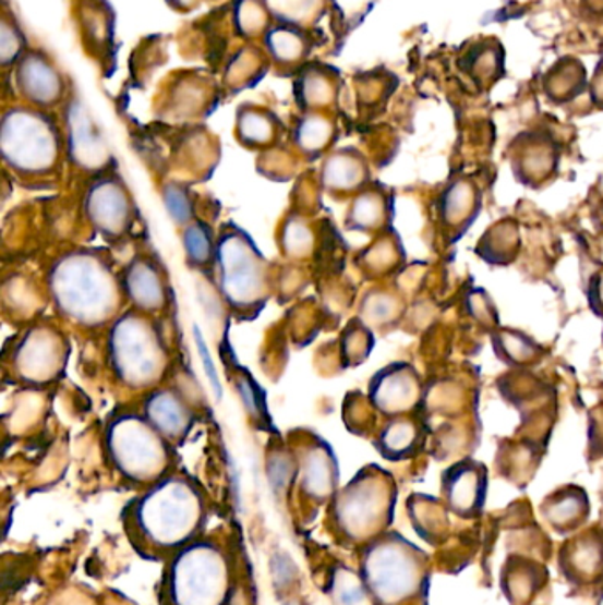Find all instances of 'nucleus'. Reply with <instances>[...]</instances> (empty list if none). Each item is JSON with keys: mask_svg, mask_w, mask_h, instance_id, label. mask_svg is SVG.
I'll use <instances>...</instances> for the list:
<instances>
[{"mask_svg": "<svg viewBox=\"0 0 603 605\" xmlns=\"http://www.w3.org/2000/svg\"><path fill=\"white\" fill-rule=\"evenodd\" d=\"M48 287L59 314L84 328L116 319L124 294L112 266L93 250H76L56 261Z\"/></svg>", "mask_w": 603, "mask_h": 605, "instance_id": "nucleus-1", "label": "nucleus"}, {"mask_svg": "<svg viewBox=\"0 0 603 605\" xmlns=\"http://www.w3.org/2000/svg\"><path fill=\"white\" fill-rule=\"evenodd\" d=\"M202 499L186 479L158 480L136 499L133 524L144 542L155 549H173L192 539L202 521Z\"/></svg>", "mask_w": 603, "mask_h": 605, "instance_id": "nucleus-2", "label": "nucleus"}, {"mask_svg": "<svg viewBox=\"0 0 603 605\" xmlns=\"http://www.w3.org/2000/svg\"><path fill=\"white\" fill-rule=\"evenodd\" d=\"M108 360L119 380L133 390H145L165 376L169 352L155 324L132 310L113 320L108 334Z\"/></svg>", "mask_w": 603, "mask_h": 605, "instance_id": "nucleus-3", "label": "nucleus"}, {"mask_svg": "<svg viewBox=\"0 0 603 605\" xmlns=\"http://www.w3.org/2000/svg\"><path fill=\"white\" fill-rule=\"evenodd\" d=\"M218 282L225 301L239 312L261 308L269 297V266L244 230H227L216 241Z\"/></svg>", "mask_w": 603, "mask_h": 605, "instance_id": "nucleus-4", "label": "nucleus"}, {"mask_svg": "<svg viewBox=\"0 0 603 605\" xmlns=\"http://www.w3.org/2000/svg\"><path fill=\"white\" fill-rule=\"evenodd\" d=\"M107 448L113 465L133 482H158L169 464V441L138 414L112 420Z\"/></svg>", "mask_w": 603, "mask_h": 605, "instance_id": "nucleus-5", "label": "nucleus"}, {"mask_svg": "<svg viewBox=\"0 0 603 605\" xmlns=\"http://www.w3.org/2000/svg\"><path fill=\"white\" fill-rule=\"evenodd\" d=\"M0 146L5 164L24 176L48 174L59 160V135L53 122L27 108L5 113Z\"/></svg>", "mask_w": 603, "mask_h": 605, "instance_id": "nucleus-6", "label": "nucleus"}, {"mask_svg": "<svg viewBox=\"0 0 603 605\" xmlns=\"http://www.w3.org/2000/svg\"><path fill=\"white\" fill-rule=\"evenodd\" d=\"M227 596L229 568L220 550L197 544L179 554L170 568L172 605H224Z\"/></svg>", "mask_w": 603, "mask_h": 605, "instance_id": "nucleus-7", "label": "nucleus"}, {"mask_svg": "<svg viewBox=\"0 0 603 605\" xmlns=\"http://www.w3.org/2000/svg\"><path fill=\"white\" fill-rule=\"evenodd\" d=\"M365 581L370 592L383 604L409 598L420 586V567L411 550L400 542H389L372 550L366 558Z\"/></svg>", "mask_w": 603, "mask_h": 605, "instance_id": "nucleus-8", "label": "nucleus"}, {"mask_svg": "<svg viewBox=\"0 0 603 605\" xmlns=\"http://www.w3.org/2000/svg\"><path fill=\"white\" fill-rule=\"evenodd\" d=\"M370 402L386 418L406 416L420 408L423 383L411 363L384 366L370 380Z\"/></svg>", "mask_w": 603, "mask_h": 605, "instance_id": "nucleus-9", "label": "nucleus"}, {"mask_svg": "<svg viewBox=\"0 0 603 605\" xmlns=\"http://www.w3.org/2000/svg\"><path fill=\"white\" fill-rule=\"evenodd\" d=\"M84 207L94 229L105 238L119 240L132 229L133 202L121 179H98L87 192Z\"/></svg>", "mask_w": 603, "mask_h": 605, "instance_id": "nucleus-10", "label": "nucleus"}, {"mask_svg": "<svg viewBox=\"0 0 603 605\" xmlns=\"http://www.w3.org/2000/svg\"><path fill=\"white\" fill-rule=\"evenodd\" d=\"M67 363V349L52 329H33L19 343L13 365L27 383H48L61 374Z\"/></svg>", "mask_w": 603, "mask_h": 605, "instance_id": "nucleus-11", "label": "nucleus"}, {"mask_svg": "<svg viewBox=\"0 0 603 605\" xmlns=\"http://www.w3.org/2000/svg\"><path fill=\"white\" fill-rule=\"evenodd\" d=\"M389 488L381 476L363 474L338 498V521L354 531H365L379 521L389 507Z\"/></svg>", "mask_w": 603, "mask_h": 605, "instance_id": "nucleus-12", "label": "nucleus"}, {"mask_svg": "<svg viewBox=\"0 0 603 605\" xmlns=\"http://www.w3.org/2000/svg\"><path fill=\"white\" fill-rule=\"evenodd\" d=\"M483 193L468 176L455 178L441 190L435 202L437 218L449 243H457L466 235L482 213Z\"/></svg>", "mask_w": 603, "mask_h": 605, "instance_id": "nucleus-13", "label": "nucleus"}, {"mask_svg": "<svg viewBox=\"0 0 603 605\" xmlns=\"http://www.w3.org/2000/svg\"><path fill=\"white\" fill-rule=\"evenodd\" d=\"M489 488V474L482 462L462 459L443 473V494L449 508L460 516H474L482 510Z\"/></svg>", "mask_w": 603, "mask_h": 605, "instance_id": "nucleus-14", "label": "nucleus"}, {"mask_svg": "<svg viewBox=\"0 0 603 605\" xmlns=\"http://www.w3.org/2000/svg\"><path fill=\"white\" fill-rule=\"evenodd\" d=\"M68 149L70 158L82 170H104L110 164V150L89 116L80 104L68 112Z\"/></svg>", "mask_w": 603, "mask_h": 605, "instance_id": "nucleus-15", "label": "nucleus"}, {"mask_svg": "<svg viewBox=\"0 0 603 605\" xmlns=\"http://www.w3.org/2000/svg\"><path fill=\"white\" fill-rule=\"evenodd\" d=\"M124 297L142 314H155L167 306L169 292L158 266L150 258H133L122 277Z\"/></svg>", "mask_w": 603, "mask_h": 605, "instance_id": "nucleus-16", "label": "nucleus"}, {"mask_svg": "<svg viewBox=\"0 0 603 605\" xmlns=\"http://www.w3.org/2000/svg\"><path fill=\"white\" fill-rule=\"evenodd\" d=\"M144 416L169 443L184 439L195 423L192 408L173 390L153 391L145 400Z\"/></svg>", "mask_w": 603, "mask_h": 605, "instance_id": "nucleus-17", "label": "nucleus"}, {"mask_svg": "<svg viewBox=\"0 0 603 605\" xmlns=\"http://www.w3.org/2000/svg\"><path fill=\"white\" fill-rule=\"evenodd\" d=\"M559 156L551 141L533 136L524 146L514 147L511 170L515 181L531 190H542L556 178Z\"/></svg>", "mask_w": 603, "mask_h": 605, "instance_id": "nucleus-18", "label": "nucleus"}, {"mask_svg": "<svg viewBox=\"0 0 603 605\" xmlns=\"http://www.w3.org/2000/svg\"><path fill=\"white\" fill-rule=\"evenodd\" d=\"M492 351L501 363L510 368H531L545 358V348L522 329L499 328L491 331Z\"/></svg>", "mask_w": 603, "mask_h": 605, "instance_id": "nucleus-19", "label": "nucleus"}, {"mask_svg": "<svg viewBox=\"0 0 603 605\" xmlns=\"http://www.w3.org/2000/svg\"><path fill=\"white\" fill-rule=\"evenodd\" d=\"M425 441V427L412 414L388 418L377 437V448L388 460H403L417 453Z\"/></svg>", "mask_w": 603, "mask_h": 605, "instance_id": "nucleus-20", "label": "nucleus"}, {"mask_svg": "<svg viewBox=\"0 0 603 605\" xmlns=\"http://www.w3.org/2000/svg\"><path fill=\"white\" fill-rule=\"evenodd\" d=\"M19 87L36 105L56 104L61 96V78L43 57L28 56L19 68Z\"/></svg>", "mask_w": 603, "mask_h": 605, "instance_id": "nucleus-21", "label": "nucleus"}, {"mask_svg": "<svg viewBox=\"0 0 603 605\" xmlns=\"http://www.w3.org/2000/svg\"><path fill=\"white\" fill-rule=\"evenodd\" d=\"M478 257L491 266H510L517 261L520 252L519 223L506 218L497 221L478 241Z\"/></svg>", "mask_w": 603, "mask_h": 605, "instance_id": "nucleus-22", "label": "nucleus"}, {"mask_svg": "<svg viewBox=\"0 0 603 605\" xmlns=\"http://www.w3.org/2000/svg\"><path fill=\"white\" fill-rule=\"evenodd\" d=\"M323 178L331 192H360L369 181V169L355 153L341 150L324 164Z\"/></svg>", "mask_w": 603, "mask_h": 605, "instance_id": "nucleus-23", "label": "nucleus"}, {"mask_svg": "<svg viewBox=\"0 0 603 605\" xmlns=\"http://www.w3.org/2000/svg\"><path fill=\"white\" fill-rule=\"evenodd\" d=\"M303 487L315 498L329 496L337 482V465L329 453L328 446L318 445L310 448L303 462Z\"/></svg>", "mask_w": 603, "mask_h": 605, "instance_id": "nucleus-24", "label": "nucleus"}, {"mask_svg": "<svg viewBox=\"0 0 603 605\" xmlns=\"http://www.w3.org/2000/svg\"><path fill=\"white\" fill-rule=\"evenodd\" d=\"M388 220L389 201L379 190H361L347 216L351 229L365 232L381 229Z\"/></svg>", "mask_w": 603, "mask_h": 605, "instance_id": "nucleus-25", "label": "nucleus"}, {"mask_svg": "<svg viewBox=\"0 0 603 605\" xmlns=\"http://www.w3.org/2000/svg\"><path fill=\"white\" fill-rule=\"evenodd\" d=\"M184 254L195 266H207L215 261L216 241L204 221L188 223L183 234Z\"/></svg>", "mask_w": 603, "mask_h": 605, "instance_id": "nucleus-26", "label": "nucleus"}, {"mask_svg": "<svg viewBox=\"0 0 603 605\" xmlns=\"http://www.w3.org/2000/svg\"><path fill=\"white\" fill-rule=\"evenodd\" d=\"M331 136V122L318 113H312L309 118H304L296 130V142L300 144L304 153H310V155L321 153L324 147L328 146Z\"/></svg>", "mask_w": 603, "mask_h": 605, "instance_id": "nucleus-27", "label": "nucleus"}, {"mask_svg": "<svg viewBox=\"0 0 603 605\" xmlns=\"http://www.w3.org/2000/svg\"><path fill=\"white\" fill-rule=\"evenodd\" d=\"M238 130L239 136L246 144L263 146L273 141L275 122L267 113L258 112V110H243L239 113Z\"/></svg>", "mask_w": 603, "mask_h": 605, "instance_id": "nucleus-28", "label": "nucleus"}, {"mask_svg": "<svg viewBox=\"0 0 603 605\" xmlns=\"http://www.w3.org/2000/svg\"><path fill=\"white\" fill-rule=\"evenodd\" d=\"M267 48L276 61L289 64L304 53V41L300 34L289 27H275L267 33Z\"/></svg>", "mask_w": 603, "mask_h": 605, "instance_id": "nucleus-29", "label": "nucleus"}, {"mask_svg": "<svg viewBox=\"0 0 603 605\" xmlns=\"http://www.w3.org/2000/svg\"><path fill=\"white\" fill-rule=\"evenodd\" d=\"M333 596L338 605H370L363 582L346 568H340L333 579Z\"/></svg>", "mask_w": 603, "mask_h": 605, "instance_id": "nucleus-30", "label": "nucleus"}, {"mask_svg": "<svg viewBox=\"0 0 603 605\" xmlns=\"http://www.w3.org/2000/svg\"><path fill=\"white\" fill-rule=\"evenodd\" d=\"M164 202L167 213L179 226H188L193 221V202L186 189L179 184H169L164 190Z\"/></svg>", "mask_w": 603, "mask_h": 605, "instance_id": "nucleus-31", "label": "nucleus"}, {"mask_svg": "<svg viewBox=\"0 0 603 605\" xmlns=\"http://www.w3.org/2000/svg\"><path fill=\"white\" fill-rule=\"evenodd\" d=\"M466 305H468L469 314L472 315V319H477L478 323L489 326V334L499 328L501 324L499 317H497V308L494 306V303H492V298L483 291L482 287H474V289H472Z\"/></svg>", "mask_w": 603, "mask_h": 605, "instance_id": "nucleus-32", "label": "nucleus"}, {"mask_svg": "<svg viewBox=\"0 0 603 605\" xmlns=\"http://www.w3.org/2000/svg\"><path fill=\"white\" fill-rule=\"evenodd\" d=\"M273 13L289 22H301L317 8L318 0H266Z\"/></svg>", "mask_w": 603, "mask_h": 605, "instance_id": "nucleus-33", "label": "nucleus"}, {"mask_svg": "<svg viewBox=\"0 0 603 605\" xmlns=\"http://www.w3.org/2000/svg\"><path fill=\"white\" fill-rule=\"evenodd\" d=\"M239 28L246 34L258 33L266 24V14L261 10V5L252 0H243L241 10L238 13Z\"/></svg>", "mask_w": 603, "mask_h": 605, "instance_id": "nucleus-34", "label": "nucleus"}, {"mask_svg": "<svg viewBox=\"0 0 603 605\" xmlns=\"http://www.w3.org/2000/svg\"><path fill=\"white\" fill-rule=\"evenodd\" d=\"M586 300H588L591 312L603 323V264L588 278Z\"/></svg>", "mask_w": 603, "mask_h": 605, "instance_id": "nucleus-35", "label": "nucleus"}, {"mask_svg": "<svg viewBox=\"0 0 603 605\" xmlns=\"http://www.w3.org/2000/svg\"><path fill=\"white\" fill-rule=\"evenodd\" d=\"M272 573L276 586L287 588L294 582L298 568L287 554H275L272 558Z\"/></svg>", "mask_w": 603, "mask_h": 605, "instance_id": "nucleus-36", "label": "nucleus"}, {"mask_svg": "<svg viewBox=\"0 0 603 605\" xmlns=\"http://www.w3.org/2000/svg\"><path fill=\"white\" fill-rule=\"evenodd\" d=\"M303 95L312 105H323L331 98V85L321 75H310L303 82Z\"/></svg>", "mask_w": 603, "mask_h": 605, "instance_id": "nucleus-37", "label": "nucleus"}, {"mask_svg": "<svg viewBox=\"0 0 603 605\" xmlns=\"http://www.w3.org/2000/svg\"><path fill=\"white\" fill-rule=\"evenodd\" d=\"M20 48H22V41H20L16 31H13L8 24H2V31H0V59H2V64L14 61V57L20 53Z\"/></svg>", "mask_w": 603, "mask_h": 605, "instance_id": "nucleus-38", "label": "nucleus"}, {"mask_svg": "<svg viewBox=\"0 0 603 605\" xmlns=\"http://www.w3.org/2000/svg\"><path fill=\"white\" fill-rule=\"evenodd\" d=\"M195 334V342H197L198 356H201L202 363H204V368H206L207 377H209L210 385L215 388L216 395L220 397L221 385L220 377H218V372H216L215 363L210 360L209 349H207L206 342H204V337H202L201 329H193Z\"/></svg>", "mask_w": 603, "mask_h": 605, "instance_id": "nucleus-39", "label": "nucleus"}, {"mask_svg": "<svg viewBox=\"0 0 603 605\" xmlns=\"http://www.w3.org/2000/svg\"><path fill=\"white\" fill-rule=\"evenodd\" d=\"M290 474H292V468H290L287 460H272V464L267 468V476L272 480L273 487L275 488L286 487Z\"/></svg>", "mask_w": 603, "mask_h": 605, "instance_id": "nucleus-40", "label": "nucleus"}, {"mask_svg": "<svg viewBox=\"0 0 603 605\" xmlns=\"http://www.w3.org/2000/svg\"><path fill=\"white\" fill-rule=\"evenodd\" d=\"M176 2H181V4H183L184 8H186V5L192 4V2H195V0H176Z\"/></svg>", "mask_w": 603, "mask_h": 605, "instance_id": "nucleus-41", "label": "nucleus"}, {"mask_svg": "<svg viewBox=\"0 0 603 605\" xmlns=\"http://www.w3.org/2000/svg\"><path fill=\"white\" fill-rule=\"evenodd\" d=\"M289 605H298V604H296V602H290V604H289Z\"/></svg>", "mask_w": 603, "mask_h": 605, "instance_id": "nucleus-42", "label": "nucleus"}, {"mask_svg": "<svg viewBox=\"0 0 603 605\" xmlns=\"http://www.w3.org/2000/svg\"><path fill=\"white\" fill-rule=\"evenodd\" d=\"M602 346H603V331H602Z\"/></svg>", "mask_w": 603, "mask_h": 605, "instance_id": "nucleus-43", "label": "nucleus"}]
</instances>
